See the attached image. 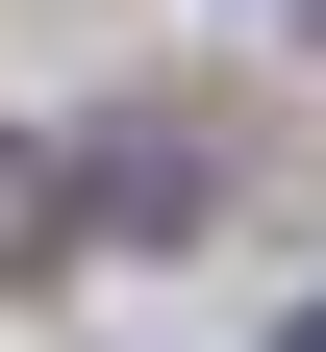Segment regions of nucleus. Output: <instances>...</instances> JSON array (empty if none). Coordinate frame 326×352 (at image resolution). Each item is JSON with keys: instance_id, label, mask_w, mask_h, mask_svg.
<instances>
[{"instance_id": "1", "label": "nucleus", "mask_w": 326, "mask_h": 352, "mask_svg": "<svg viewBox=\"0 0 326 352\" xmlns=\"http://www.w3.org/2000/svg\"><path fill=\"white\" fill-rule=\"evenodd\" d=\"M25 252H51V151L0 126V277H25Z\"/></svg>"}, {"instance_id": "3", "label": "nucleus", "mask_w": 326, "mask_h": 352, "mask_svg": "<svg viewBox=\"0 0 326 352\" xmlns=\"http://www.w3.org/2000/svg\"><path fill=\"white\" fill-rule=\"evenodd\" d=\"M276 25H301V0H276Z\"/></svg>"}, {"instance_id": "2", "label": "nucleus", "mask_w": 326, "mask_h": 352, "mask_svg": "<svg viewBox=\"0 0 326 352\" xmlns=\"http://www.w3.org/2000/svg\"><path fill=\"white\" fill-rule=\"evenodd\" d=\"M276 352H326V302H301V327H276Z\"/></svg>"}]
</instances>
